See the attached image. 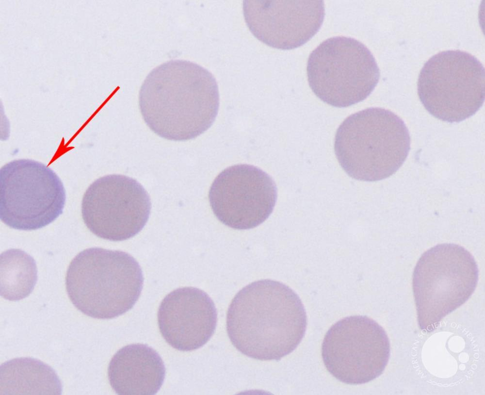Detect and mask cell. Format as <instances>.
I'll list each match as a JSON object with an SVG mask.
<instances>
[{"label":"cell","mask_w":485,"mask_h":395,"mask_svg":"<svg viewBox=\"0 0 485 395\" xmlns=\"http://www.w3.org/2000/svg\"><path fill=\"white\" fill-rule=\"evenodd\" d=\"M307 80L323 102L345 108L365 99L378 83L380 72L370 49L358 40L343 36L328 38L310 54Z\"/></svg>","instance_id":"cell-6"},{"label":"cell","mask_w":485,"mask_h":395,"mask_svg":"<svg viewBox=\"0 0 485 395\" xmlns=\"http://www.w3.org/2000/svg\"><path fill=\"white\" fill-rule=\"evenodd\" d=\"M478 279L474 257L461 246L438 244L423 253L412 280L420 329L427 332L435 329L442 319L471 296Z\"/></svg>","instance_id":"cell-5"},{"label":"cell","mask_w":485,"mask_h":395,"mask_svg":"<svg viewBox=\"0 0 485 395\" xmlns=\"http://www.w3.org/2000/svg\"><path fill=\"white\" fill-rule=\"evenodd\" d=\"M0 395H60L62 384L55 370L36 359L20 357L0 367Z\"/></svg>","instance_id":"cell-15"},{"label":"cell","mask_w":485,"mask_h":395,"mask_svg":"<svg viewBox=\"0 0 485 395\" xmlns=\"http://www.w3.org/2000/svg\"><path fill=\"white\" fill-rule=\"evenodd\" d=\"M226 325L231 343L242 354L260 361H279L300 343L307 316L292 289L278 281L261 280L236 294Z\"/></svg>","instance_id":"cell-2"},{"label":"cell","mask_w":485,"mask_h":395,"mask_svg":"<svg viewBox=\"0 0 485 395\" xmlns=\"http://www.w3.org/2000/svg\"><path fill=\"white\" fill-rule=\"evenodd\" d=\"M390 351L386 331L365 315L350 316L335 323L322 345L327 371L348 384L366 383L380 376L388 362Z\"/></svg>","instance_id":"cell-9"},{"label":"cell","mask_w":485,"mask_h":395,"mask_svg":"<svg viewBox=\"0 0 485 395\" xmlns=\"http://www.w3.org/2000/svg\"><path fill=\"white\" fill-rule=\"evenodd\" d=\"M158 323L165 341L181 351L203 346L214 333L217 322L215 305L204 291L193 287L178 288L161 302Z\"/></svg>","instance_id":"cell-13"},{"label":"cell","mask_w":485,"mask_h":395,"mask_svg":"<svg viewBox=\"0 0 485 395\" xmlns=\"http://www.w3.org/2000/svg\"><path fill=\"white\" fill-rule=\"evenodd\" d=\"M272 178L252 165L226 168L213 181L209 192L211 208L223 224L236 230L255 228L272 213L277 199Z\"/></svg>","instance_id":"cell-11"},{"label":"cell","mask_w":485,"mask_h":395,"mask_svg":"<svg viewBox=\"0 0 485 395\" xmlns=\"http://www.w3.org/2000/svg\"><path fill=\"white\" fill-rule=\"evenodd\" d=\"M65 189L55 172L31 159L12 161L0 170V218L23 230L43 228L63 213Z\"/></svg>","instance_id":"cell-8"},{"label":"cell","mask_w":485,"mask_h":395,"mask_svg":"<svg viewBox=\"0 0 485 395\" xmlns=\"http://www.w3.org/2000/svg\"><path fill=\"white\" fill-rule=\"evenodd\" d=\"M243 13L251 33L277 49L299 47L314 36L325 15L323 0L243 1Z\"/></svg>","instance_id":"cell-12"},{"label":"cell","mask_w":485,"mask_h":395,"mask_svg":"<svg viewBox=\"0 0 485 395\" xmlns=\"http://www.w3.org/2000/svg\"><path fill=\"white\" fill-rule=\"evenodd\" d=\"M410 149L409 131L392 111L371 107L346 117L338 128L334 151L350 177L376 181L388 178L403 165Z\"/></svg>","instance_id":"cell-3"},{"label":"cell","mask_w":485,"mask_h":395,"mask_svg":"<svg viewBox=\"0 0 485 395\" xmlns=\"http://www.w3.org/2000/svg\"><path fill=\"white\" fill-rule=\"evenodd\" d=\"M0 296L10 301L27 297L37 280L36 263L25 251L12 248L0 255Z\"/></svg>","instance_id":"cell-16"},{"label":"cell","mask_w":485,"mask_h":395,"mask_svg":"<svg viewBox=\"0 0 485 395\" xmlns=\"http://www.w3.org/2000/svg\"><path fill=\"white\" fill-rule=\"evenodd\" d=\"M485 70L474 56L459 49L442 51L424 64L417 91L425 109L444 121L458 123L483 106Z\"/></svg>","instance_id":"cell-7"},{"label":"cell","mask_w":485,"mask_h":395,"mask_svg":"<svg viewBox=\"0 0 485 395\" xmlns=\"http://www.w3.org/2000/svg\"><path fill=\"white\" fill-rule=\"evenodd\" d=\"M165 376V365L159 353L139 343L118 350L108 368L110 384L120 395H155L163 383Z\"/></svg>","instance_id":"cell-14"},{"label":"cell","mask_w":485,"mask_h":395,"mask_svg":"<svg viewBox=\"0 0 485 395\" xmlns=\"http://www.w3.org/2000/svg\"><path fill=\"white\" fill-rule=\"evenodd\" d=\"M151 203L136 180L120 174L100 177L85 191L81 214L87 228L97 237L112 241L129 239L146 224Z\"/></svg>","instance_id":"cell-10"},{"label":"cell","mask_w":485,"mask_h":395,"mask_svg":"<svg viewBox=\"0 0 485 395\" xmlns=\"http://www.w3.org/2000/svg\"><path fill=\"white\" fill-rule=\"evenodd\" d=\"M139 105L148 127L169 140L193 139L215 121L218 86L206 68L185 60H171L153 69L142 83Z\"/></svg>","instance_id":"cell-1"},{"label":"cell","mask_w":485,"mask_h":395,"mask_svg":"<svg viewBox=\"0 0 485 395\" xmlns=\"http://www.w3.org/2000/svg\"><path fill=\"white\" fill-rule=\"evenodd\" d=\"M144 279L140 265L129 254L92 247L72 259L65 286L70 300L82 313L109 319L133 308L140 296Z\"/></svg>","instance_id":"cell-4"}]
</instances>
